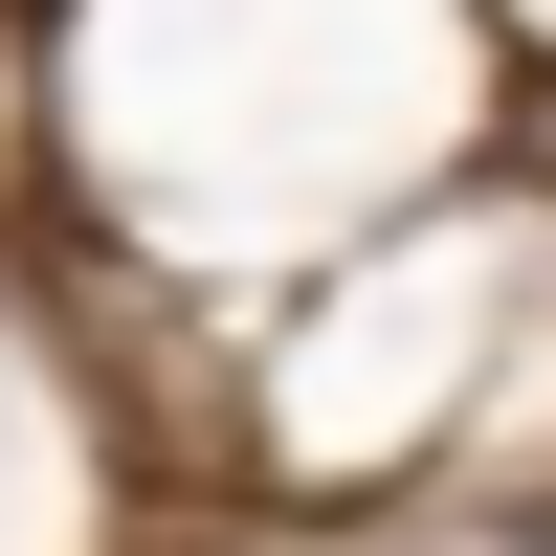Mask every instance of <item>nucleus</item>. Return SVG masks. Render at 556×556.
Returning <instances> with one entry per match:
<instances>
[{
    "label": "nucleus",
    "instance_id": "1",
    "mask_svg": "<svg viewBox=\"0 0 556 556\" xmlns=\"http://www.w3.org/2000/svg\"><path fill=\"white\" fill-rule=\"evenodd\" d=\"M534 556H556V534H534Z\"/></svg>",
    "mask_w": 556,
    "mask_h": 556
}]
</instances>
